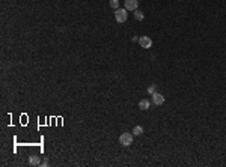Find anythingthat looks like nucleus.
I'll list each match as a JSON object with an SVG mask.
<instances>
[{
	"instance_id": "1",
	"label": "nucleus",
	"mask_w": 226,
	"mask_h": 167,
	"mask_svg": "<svg viewBox=\"0 0 226 167\" xmlns=\"http://www.w3.org/2000/svg\"><path fill=\"white\" fill-rule=\"evenodd\" d=\"M127 18H128V11H127L125 8H124V9H121V8L115 9V20H116L118 23H125Z\"/></svg>"
},
{
	"instance_id": "2",
	"label": "nucleus",
	"mask_w": 226,
	"mask_h": 167,
	"mask_svg": "<svg viewBox=\"0 0 226 167\" xmlns=\"http://www.w3.org/2000/svg\"><path fill=\"white\" fill-rule=\"evenodd\" d=\"M133 139H134V134L133 132H122L119 135V143L122 146H130L133 143Z\"/></svg>"
},
{
	"instance_id": "3",
	"label": "nucleus",
	"mask_w": 226,
	"mask_h": 167,
	"mask_svg": "<svg viewBox=\"0 0 226 167\" xmlns=\"http://www.w3.org/2000/svg\"><path fill=\"white\" fill-rule=\"evenodd\" d=\"M139 44L142 48H151L152 47V39L149 36H140L139 38Z\"/></svg>"
},
{
	"instance_id": "4",
	"label": "nucleus",
	"mask_w": 226,
	"mask_h": 167,
	"mask_svg": "<svg viewBox=\"0 0 226 167\" xmlns=\"http://www.w3.org/2000/svg\"><path fill=\"white\" fill-rule=\"evenodd\" d=\"M151 96H152V98H151V101H152L155 105H161V104L164 102V96H163L161 93H158V92H154Z\"/></svg>"
},
{
	"instance_id": "5",
	"label": "nucleus",
	"mask_w": 226,
	"mask_h": 167,
	"mask_svg": "<svg viewBox=\"0 0 226 167\" xmlns=\"http://www.w3.org/2000/svg\"><path fill=\"white\" fill-rule=\"evenodd\" d=\"M139 2L137 0H125V9L127 11H136Z\"/></svg>"
},
{
	"instance_id": "6",
	"label": "nucleus",
	"mask_w": 226,
	"mask_h": 167,
	"mask_svg": "<svg viewBox=\"0 0 226 167\" xmlns=\"http://www.w3.org/2000/svg\"><path fill=\"white\" fill-rule=\"evenodd\" d=\"M29 164H30V166H39V164H41L39 157H38V155H35V154H33V155H30V157H29Z\"/></svg>"
},
{
	"instance_id": "7",
	"label": "nucleus",
	"mask_w": 226,
	"mask_h": 167,
	"mask_svg": "<svg viewBox=\"0 0 226 167\" xmlns=\"http://www.w3.org/2000/svg\"><path fill=\"white\" fill-rule=\"evenodd\" d=\"M149 105H151V101L149 99H140V102H139V109L140 110H148Z\"/></svg>"
},
{
	"instance_id": "8",
	"label": "nucleus",
	"mask_w": 226,
	"mask_h": 167,
	"mask_svg": "<svg viewBox=\"0 0 226 167\" xmlns=\"http://www.w3.org/2000/svg\"><path fill=\"white\" fill-rule=\"evenodd\" d=\"M134 18L137 20V21H142L143 18H145V14L142 12V11H139V9H136L134 11Z\"/></svg>"
},
{
	"instance_id": "9",
	"label": "nucleus",
	"mask_w": 226,
	"mask_h": 167,
	"mask_svg": "<svg viewBox=\"0 0 226 167\" xmlns=\"http://www.w3.org/2000/svg\"><path fill=\"white\" fill-rule=\"evenodd\" d=\"M134 135H140L142 132H143V126H140V125H137V126H134L133 128V131H131Z\"/></svg>"
},
{
	"instance_id": "10",
	"label": "nucleus",
	"mask_w": 226,
	"mask_h": 167,
	"mask_svg": "<svg viewBox=\"0 0 226 167\" xmlns=\"http://www.w3.org/2000/svg\"><path fill=\"white\" fill-rule=\"evenodd\" d=\"M109 5H110V8L118 9L119 8V0H109Z\"/></svg>"
},
{
	"instance_id": "11",
	"label": "nucleus",
	"mask_w": 226,
	"mask_h": 167,
	"mask_svg": "<svg viewBox=\"0 0 226 167\" xmlns=\"http://www.w3.org/2000/svg\"><path fill=\"white\" fill-rule=\"evenodd\" d=\"M154 92H155V84H151V86L148 87V93H149V95H152Z\"/></svg>"
},
{
	"instance_id": "12",
	"label": "nucleus",
	"mask_w": 226,
	"mask_h": 167,
	"mask_svg": "<svg viewBox=\"0 0 226 167\" xmlns=\"http://www.w3.org/2000/svg\"><path fill=\"white\" fill-rule=\"evenodd\" d=\"M41 166H48V160H47V158H45V160H44V161H42V163H41Z\"/></svg>"
}]
</instances>
